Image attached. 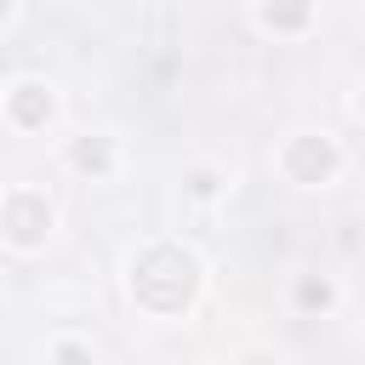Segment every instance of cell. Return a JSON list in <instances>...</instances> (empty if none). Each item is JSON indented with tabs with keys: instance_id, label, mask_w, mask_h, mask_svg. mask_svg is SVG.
I'll return each instance as SVG.
<instances>
[{
	"instance_id": "1",
	"label": "cell",
	"mask_w": 365,
	"mask_h": 365,
	"mask_svg": "<svg viewBox=\"0 0 365 365\" xmlns=\"http://www.w3.org/2000/svg\"><path fill=\"white\" fill-rule=\"evenodd\" d=\"M131 291H137L148 308L177 314V308L194 297V257L177 251V245H154V251H143L137 268H131Z\"/></svg>"
},
{
	"instance_id": "2",
	"label": "cell",
	"mask_w": 365,
	"mask_h": 365,
	"mask_svg": "<svg viewBox=\"0 0 365 365\" xmlns=\"http://www.w3.org/2000/svg\"><path fill=\"white\" fill-rule=\"evenodd\" d=\"M46 228H51L46 200H34V194H11V200H6V234H11L17 245H34Z\"/></svg>"
},
{
	"instance_id": "3",
	"label": "cell",
	"mask_w": 365,
	"mask_h": 365,
	"mask_svg": "<svg viewBox=\"0 0 365 365\" xmlns=\"http://www.w3.org/2000/svg\"><path fill=\"white\" fill-rule=\"evenodd\" d=\"M291 177L297 182H319L331 165H336V154H331V143H319V137H302V143H291Z\"/></svg>"
},
{
	"instance_id": "4",
	"label": "cell",
	"mask_w": 365,
	"mask_h": 365,
	"mask_svg": "<svg viewBox=\"0 0 365 365\" xmlns=\"http://www.w3.org/2000/svg\"><path fill=\"white\" fill-rule=\"evenodd\" d=\"M11 114H17L23 125H40V120L51 114V91H46V86H17V91H11Z\"/></svg>"
},
{
	"instance_id": "5",
	"label": "cell",
	"mask_w": 365,
	"mask_h": 365,
	"mask_svg": "<svg viewBox=\"0 0 365 365\" xmlns=\"http://www.w3.org/2000/svg\"><path fill=\"white\" fill-rule=\"evenodd\" d=\"M262 23L268 29H302L308 23V0H268L262 6Z\"/></svg>"
},
{
	"instance_id": "6",
	"label": "cell",
	"mask_w": 365,
	"mask_h": 365,
	"mask_svg": "<svg viewBox=\"0 0 365 365\" xmlns=\"http://www.w3.org/2000/svg\"><path fill=\"white\" fill-rule=\"evenodd\" d=\"M74 160H80L86 171H103V165H108V148H103V143H80V148H74Z\"/></svg>"
},
{
	"instance_id": "7",
	"label": "cell",
	"mask_w": 365,
	"mask_h": 365,
	"mask_svg": "<svg viewBox=\"0 0 365 365\" xmlns=\"http://www.w3.org/2000/svg\"><path fill=\"white\" fill-rule=\"evenodd\" d=\"M297 297H302V302H308V308H325V302H331V291H325V285H319V279H308V285H302V291H297Z\"/></svg>"
},
{
	"instance_id": "8",
	"label": "cell",
	"mask_w": 365,
	"mask_h": 365,
	"mask_svg": "<svg viewBox=\"0 0 365 365\" xmlns=\"http://www.w3.org/2000/svg\"><path fill=\"white\" fill-rule=\"evenodd\" d=\"M57 359H63V365H86V354H80V348H63Z\"/></svg>"
},
{
	"instance_id": "9",
	"label": "cell",
	"mask_w": 365,
	"mask_h": 365,
	"mask_svg": "<svg viewBox=\"0 0 365 365\" xmlns=\"http://www.w3.org/2000/svg\"><path fill=\"white\" fill-rule=\"evenodd\" d=\"M6 6H11V0H0V17H6Z\"/></svg>"
}]
</instances>
